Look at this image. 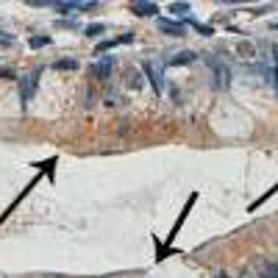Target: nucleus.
Masks as SVG:
<instances>
[{"label": "nucleus", "mask_w": 278, "mask_h": 278, "mask_svg": "<svg viewBox=\"0 0 278 278\" xmlns=\"http://www.w3.org/2000/svg\"><path fill=\"white\" fill-rule=\"evenodd\" d=\"M142 70L148 75V81L153 83L156 92H164V64H153V61H142Z\"/></svg>", "instance_id": "f257e3e1"}, {"label": "nucleus", "mask_w": 278, "mask_h": 278, "mask_svg": "<svg viewBox=\"0 0 278 278\" xmlns=\"http://www.w3.org/2000/svg\"><path fill=\"white\" fill-rule=\"evenodd\" d=\"M39 72H42V70L31 72V75H25V78H17V81H20V100H22V106H28V100H33V95H36Z\"/></svg>", "instance_id": "f03ea898"}, {"label": "nucleus", "mask_w": 278, "mask_h": 278, "mask_svg": "<svg viewBox=\"0 0 278 278\" xmlns=\"http://www.w3.org/2000/svg\"><path fill=\"white\" fill-rule=\"evenodd\" d=\"M206 61H209V67L214 70V86L222 89L231 83V70H228V64H222L220 59H214V56H206Z\"/></svg>", "instance_id": "7ed1b4c3"}, {"label": "nucleus", "mask_w": 278, "mask_h": 278, "mask_svg": "<svg viewBox=\"0 0 278 278\" xmlns=\"http://www.w3.org/2000/svg\"><path fill=\"white\" fill-rule=\"evenodd\" d=\"M159 31L167 33V36H183L187 33V25L181 20H170V17H159Z\"/></svg>", "instance_id": "20e7f679"}, {"label": "nucleus", "mask_w": 278, "mask_h": 278, "mask_svg": "<svg viewBox=\"0 0 278 278\" xmlns=\"http://www.w3.org/2000/svg\"><path fill=\"white\" fill-rule=\"evenodd\" d=\"M111 64H114V56L103 53V56H100V59L92 64L95 78H98V81H106V78H109V72H111Z\"/></svg>", "instance_id": "39448f33"}, {"label": "nucleus", "mask_w": 278, "mask_h": 278, "mask_svg": "<svg viewBox=\"0 0 278 278\" xmlns=\"http://www.w3.org/2000/svg\"><path fill=\"white\" fill-rule=\"evenodd\" d=\"M128 11H133L136 17H156L159 14V3H150V0H139V3H131L128 6Z\"/></svg>", "instance_id": "423d86ee"}, {"label": "nucleus", "mask_w": 278, "mask_h": 278, "mask_svg": "<svg viewBox=\"0 0 278 278\" xmlns=\"http://www.w3.org/2000/svg\"><path fill=\"white\" fill-rule=\"evenodd\" d=\"M131 42H133V33H122V36H117V39H103V42H98L95 53H98V56H103L106 50L117 48V44H131Z\"/></svg>", "instance_id": "0eeeda50"}, {"label": "nucleus", "mask_w": 278, "mask_h": 278, "mask_svg": "<svg viewBox=\"0 0 278 278\" xmlns=\"http://www.w3.org/2000/svg\"><path fill=\"white\" fill-rule=\"evenodd\" d=\"M195 59H198V53H195V50H181V53L170 56L164 64H167V67H181V64H192Z\"/></svg>", "instance_id": "6e6552de"}, {"label": "nucleus", "mask_w": 278, "mask_h": 278, "mask_svg": "<svg viewBox=\"0 0 278 278\" xmlns=\"http://www.w3.org/2000/svg\"><path fill=\"white\" fill-rule=\"evenodd\" d=\"M167 11H170L172 17H189L192 3H170V6H167Z\"/></svg>", "instance_id": "1a4fd4ad"}, {"label": "nucleus", "mask_w": 278, "mask_h": 278, "mask_svg": "<svg viewBox=\"0 0 278 278\" xmlns=\"http://www.w3.org/2000/svg\"><path fill=\"white\" fill-rule=\"evenodd\" d=\"M53 70H78V59H72V56L59 59V61H53Z\"/></svg>", "instance_id": "9d476101"}, {"label": "nucleus", "mask_w": 278, "mask_h": 278, "mask_svg": "<svg viewBox=\"0 0 278 278\" xmlns=\"http://www.w3.org/2000/svg\"><path fill=\"white\" fill-rule=\"evenodd\" d=\"M103 31H106V25H103V22H92V25H86V28H83V33H86V36H92V39H98Z\"/></svg>", "instance_id": "9b49d317"}, {"label": "nucleus", "mask_w": 278, "mask_h": 278, "mask_svg": "<svg viewBox=\"0 0 278 278\" xmlns=\"http://www.w3.org/2000/svg\"><path fill=\"white\" fill-rule=\"evenodd\" d=\"M142 83H145V78L139 72H128V86L131 89H142Z\"/></svg>", "instance_id": "f8f14e48"}, {"label": "nucleus", "mask_w": 278, "mask_h": 278, "mask_svg": "<svg viewBox=\"0 0 278 278\" xmlns=\"http://www.w3.org/2000/svg\"><path fill=\"white\" fill-rule=\"evenodd\" d=\"M39 170H42V172H50V178H53V167H56V156H50V159L48 161H39Z\"/></svg>", "instance_id": "ddd939ff"}, {"label": "nucleus", "mask_w": 278, "mask_h": 278, "mask_svg": "<svg viewBox=\"0 0 278 278\" xmlns=\"http://www.w3.org/2000/svg\"><path fill=\"white\" fill-rule=\"evenodd\" d=\"M28 44H31V48H44V44H50V36H31Z\"/></svg>", "instance_id": "4468645a"}, {"label": "nucleus", "mask_w": 278, "mask_h": 278, "mask_svg": "<svg viewBox=\"0 0 278 278\" xmlns=\"http://www.w3.org/2000/svg\"><path fill=\"white\" fill-rule=\"evenodd\" d=\"M0 78H6V81H17V72L11 70V67H0Z\"/></svg>", "instance_id": "2eb2a0df"}, {"label": "nucleus", "mask_w": 278, "mask_h": 278, "mask_svg": "<svg viewBox=\"0 0 278 278\" xmlns=\"http://www.w3.org/2000/svg\"><path fill=\"white\" fill-rule=\"evenodd\" d=\"M264 278H278V264H264Z\"/></svg>", "instance_id": "dca6fc26"}, {"label": "nucleus", "mask_w": 278, "mask_h": 278, "mask_svg": "<svg viewBox=\"0 0 278 278\" xmlns=\"http://www.w3.org/2000/svg\"><path fill=\"white\" fill-rule=\"evenodd\" d=\"M59 28H70V31H75V28H81V25H78V20H61Z\"/></svg>", "instance_id": "f3484780"}, {"label": "nucleus", "mask_w": 278, "mask_h": 278, "mask_svg": "<svg viewBox=\"0 0 278 278\" xmlns=\"http://www.w3.org/2000/svg\"><path fill=\"white\" fill-rule=\"evenodd\" d=\"M217 278H228V272H217Z\"/></svg>", "instance_id": "a211bd4d"}]
</instances>
